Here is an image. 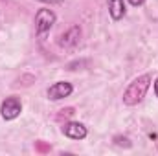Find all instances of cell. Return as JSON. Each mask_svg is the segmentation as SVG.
<instances>
[{
  "label": "cell",
  "instance_id": "8fae6325",
  "mask_svg": "<svg viewBox=\"0 0 158 156\" xmlns=\"http://www.w3.org/2000/svg\"><path fill=\"white\" fill-rule=\"evenodd\" d=\"M143 2H145V0H129V4H131V6H134V7H138V6H142Z\"/></svg>",
  "mask_w": 158,
  "mask_h": 156
},
{
  "label": "cell",
  "instance_id": "52a82bcc",
  "mask_svg": "<svg viewBox=\"0 0 158 156\" xmlns=\"http://www.w3.org/2000/svg\"><path fill=\"white\" fill-rule=\"evenodd\" d=\"M109 4V13L112 17V20H119L125 15V2L123 0H107Z\"/></svg>",
  "mask_w": 158,
  "mask_h": 156
},
{
  "label": "cell",
  "instance_id": "6da1fadb",
  "mask_svg": "<svg viewBox=\"0 0 158 156\" xmlns=\"http://www.w3.org/2000/svg\"><path fill=\"white\" fill-rule=\"evenodd\" d=\"M149 84H151V76H149V74H143V76L136 77L129 86H127V90L123 92V103H125L127 107L138 105V103L145 97V94H147V90H149Z\"/></svg>",
  "mask_w": 158,
  "mask_h": 156
},
{
  "label": "cell",
  "instance_id": "277c9868",
  "mask_svg": "<svg viewBox=\"0 0 158 156\" xmlns=\"http://www.w3.org/2000/svg\"><path fill=\"white\" fill-rule=\"evenodd\" d=\"M72 84L70 83H66V81H59V83H53L50 88H48V97L52 99V101H59V99H63V97H68L70 94H72Z\"/></svg>",
  "mask_w": 158,
  "mask_h": 156
},
{
  "label": "cell",
  "instance_id": "7a4b0ae2",
  "mask_svg": "<svg viewBox=\"0 0 158 156\" xmlns=\"http://www.w3.org/2000/svg\"><path fill=\"white\" fill-rule=\"evenodd\" d=\"M55 18L57 17L52 9H39L37 11V15H35V31H37L39 37H44L52 30V26L55 24Z\"/></svg>",
  "mask_w": 158,
  "mask_h": 156
},
{
  "label": "cell",
  "instance_id": "3957f363",
  "mask_svg": "<svg viewBox=\"0 0 158 156\" xmlns=\"http://www.w3.org/2000/svg\"><path fill=\"white\" fill-rule=\"evenodd\" d=\"M20 110H22V105H20V101H19L17 97H7V99L2 103V107H0L2 117L7 119V121L15 119V117L20 114Z\"/></svg>",
  "mask_w": 158,
  "mask_h": 156
},
{
  "label": "cell",
  "instance_id": "5b68a950",
  "mask_svg": "<svg viewBox=\"0 0 158 156\" xmlns=\"http://www.w3.org/2000/svg\"><path fill=\"white\" fill-rule=\"evenodd\" d=\"M63 134L70 140H85L86 138V127L83 123L77 121H70V123H64L63 125Z\"/></svg>",
  "mask_w": 158,
  "mask_h": 156
},
{
  "label": "cell",
  "instance_id": "7c38bea8",
  "mask_svg": "<svg viewBox=\"0 0 158 156\" xmlns=\"http://www.w3.org/2000/svg\"><path fill=\"white\" fill-rule=\"evenodd\" d=\"M155 94H156V97H158V79L155 81Z\"/></svg>",
  "mask_w": 158,
  "mask_h": 156
},
{
  "label": "cell",
  "instance_id": "ba28073f",
  "mask_svg": "<svg viewBox=\"0 0 158 156\" xmlns=\"http://www.w3.org/2000/svg\"><path fill=\"white\" fill-rule=\"evenodd\" d=\"M114 142H116V145H121V147H131V140L125 136H116Z\"/></svg>",
  "mask_w": 158,
  "mask_h": 156
},
{
  "label": "cell",
  "instance_id": "9c48e42d",
  "mask_svg": "<svg viewBox=\"0 0 158 156\" xmlns=\"http://www.w3.org/2000/svg\"><path fill=\"white\" fill-rule=\"evenodd\" d=\"M35 149H37L39 153H50V145H46V143H42V142H37V143H35Z\"/></svg>",
  "mask_w": 158,
  "mask_h": 156
},
{
  "label": "cell",
  "instance_id": "30bf717a",
  "mask_svg": "<svg viewBox=\"0 0 158 156\" xmlns=\"http://www.w3.org/2000/svg\"><path fill=\"white\" fill-rule=\"evenodd\" d=\"M39 2H44V4H50V6H61L64 0H39Z\"/></svg>",
  "mask_w": 158,
  "mask_h": 156
},
{
  "label": "cell",
  "instance_id": "8992f818",
  "mask_svg": "<svg viewBox=\"0 0 158 156\" xmlns=\"http://www.w3.org/2000/svg\"><path fill=\"white\" fill-rule=\"evenodd\" d=\"M79 39H81V28H79V26H72L66 33H63V35L59 37L57 42H59L61 48H74L79 42Z\"/></svg>",
  "mask_w": 158,
  "mask_h": 156
}]
</instances>
